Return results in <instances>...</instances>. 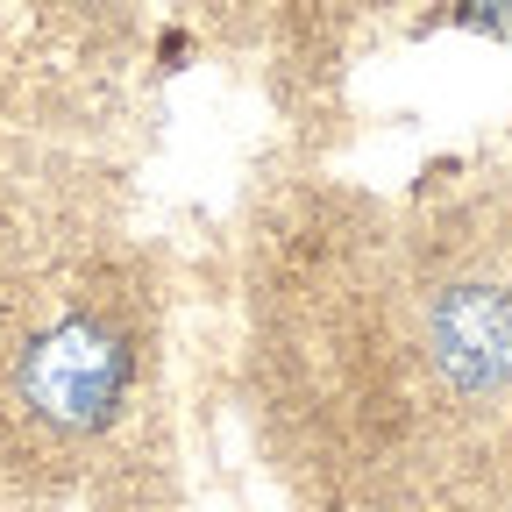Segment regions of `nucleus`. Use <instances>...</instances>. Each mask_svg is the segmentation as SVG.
<instances>
[{
    "label": "nucleus",
    "instance_id": "f257e3e1",
    "mask_svg": "<svg viewBox=\"0 0 512 512\" xmlns=\"http://www.w3.org/2000/svg\"><path fill=\"white\" fill-rule=\"evenodd\" d=\"M136 384V335L107 306H64L29 328L8 356V406L29 434L79 448L100 441Z\"/></svg>",
    "mask_w": 512,
    "mask_h": 512
},
{
    "label": "nucleus",
    "instance_id": "f03ea898",
    "mask_svg": "<svg viewBox=\"0 0 512 512\" xmlns=\"http://www.w3.org/2000/svg\"><path fill=\"white\" fill-rule=\"evenodd\" d=\"M413 363L456 413H512V271H441L413 299Z\"/></svg>",
    "mask_w": 512,
    "mask_h": 512
}]
</instances>
